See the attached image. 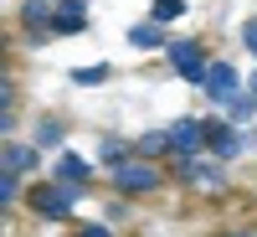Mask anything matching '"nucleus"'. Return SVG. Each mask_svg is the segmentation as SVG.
<instances>
[{
    "mask_svg": "<svg viewBox=\"0 0 257 237\" xmlns=\"http://www.w3.org/2000/svg\"><path fill=\"white\" fill-rule=\"evenodd\" d=\"M0 191H6V201H16V191H21V181H16V170H6V176H0Z\"/></svg>",
    "mask_w": 257,
    "mask_h": 237,
    "instance_id": "nucleus-19",
    "label": "nucleus"
},
{
    "mask_svg": "<svg viewBox=\"0 0 257 237\" xmlns=\"http://www.w3.org/2000/svg\"><path fill=\"white\" fill-rule=\"evenodd\" d=\"M201 88H206V98H211V103H231V98L242 93L237 67H231V62H211V72H206V83H201Z\"/></svg>",
    "mask_w": 257,
    "mask_h": 237,
    "instance_id": "nucleus-5",
    "label": "nucleus"
},
{
    "mask_svg": "<svg viewBox=\"0 0 257 237\" xmlns=\"http://www.w3.org/2000/svg\"><path fill=\"white\" fill-rule=\"evenodd\" d=\"M93 176V165L77 155V149H67V155H57V181H67V186H82Z\"/></svg>",
    "mask_w": 257,
    "mask_h": 237,
    "instance_id": "nucleus-10",
    "label": "nucleus"
},
{
    "mask_svg": "<svg viewBox=\"0 0 257 237\" xmlns=\"http://www.w3.org/2000/svg\"><path fill=\"white\" fill-rule=\"evenodd\" d=\"M247 93H257V72H252V83H247Z\"/></svg>",
    "mask_w": 257,
    "mask_h": 237,
    "instance_id": "nucleus-22",
    "label": "nucleus"
},
{
    "mask_svg": "<svg viewBox=\"0 0 257 237\" xmlns=\"http://www.w3.org/2000/svg\"><path fill=\"white\" fill-rule=\"evenodd\" d=\"M67 77H72V83H82V88H98V83L108 77V67H72Z\"/></svg>",
    "mask_w": 257,
    "mask_h": 237,
    "instance_id": "nucleus-18",
    "label": "nucleus"
},
{
    "mask_svg": "<svg viewBox=\"0 0 257 237\" xmlns=\"http://www.w3.org/2000/svg\"><path fill=\"white\" fill-rule=\"evenodd\" d=\"M21 16H26V26L36 31V41H52V0H26V11H21Z\"/></svg>",
    "mask_w": 257,
    "mask_h": 237,
    "instance_id": "nucleus-8",
    "label": "nucleus"
},
{
    "mask_svg": "<svg viewBox=\"0 0 257 237\" xmlns=\"http://www.w3.org/2000/svg\"><path fill=\"white\" fill-rule=\"evenodd\" d=\"M257 114V93H237V98H231V124H247Z\"/></svg>",
    "mask_w": 257,
    "mask_h": 237,
    "instance_id": "nucleus-15",
    "label": "nucleus"
},
{
    "mask_svg": "<svg viewBox=\"0 0 257 237\" xmlns=\"http://www.w3.org/2000/svg\"><path fill=\"white\" fill-rule=\"evenodd\" d=\"M170 62H175V72L185 77V83H206V72H211V62H206V52H201V41H170Z\"/></svg>",
    "mask_w": 257,
    "mask_h": 237,
    "instance_id": "nucleus-2",
    "label": "nucleus"
},
{
    "mask_svg": "<svg viewBox=\"0 0 257 237\" xmlns=\"http://www.w3.org/2000/svg\"><path fill=\"white\" fill-rule=\"evenodd\" d=\"M206 149H211L216 160H237L242 149H247L242 124H216V119H211V124H206Z\"/></svg>",
    "mask_w": 257,
    "mask_h": 237,
    "instance_id": "nucleus-3",
    "label": "nucleus"
},
{
    "mask_svg": "<svg viewBox=\"0 0 257 237\" xmlns=\"http://www.w3.org/2000/svg\"><path fill=\"white\" fill-rule=\"evenodd\" d=\"M170 144H175V155H201V149H206V124L201 119H175V124H170Z\"/></svg>",
    "mask_w": 257,
    "mask_h": 237,
    "instance_id": "nucleus-6",
    "label": "nucleus"
},
{
    "mask_svg": "<svg viewBox=\"0 0 257 237\" xmlns=\"http://www.w3.org/2000/svg\"><path fill=\"white\" fill-rule=\"evenodd\" d=\"M88 31V0H62L52 16V36H77Z\"/></svg>",
    "mask_w": 257,
    "mask_h": 237,
    "instance_id": "nucleus-7",
    "label": "nucleus"
},
{
    "mask_svg": "<svg viewBox=\"0 0 257 237\" xmlns=\"http://www.w3.org/2000/svg\"><path fill=\"white\" fill-rule=\"evenodd\" d=\"M113 186L128 191V196H139V191H155L160 186V170L149 160H128V165H113Z\"/></svg>",
    "mask_w": 257,
    "mask_h": 237,
    "instance_id": "nucleus-4",
    "label": "nucleus"
},
{
    "mask_svg": "<svg viewBox=\"0 0 257 237\" xmlns=\"http://www.w3.org/2000/svg\"><path fill=\"white\" fill-rule=\"evenodd\" d=\"M36 160H41L36 144H11L6 149V170H16V176H21V170H36Z\"/></svg>",
    "mask_w": 257,
    "mask_h": 237,
    "instance_id": "nucleus-11",
    "label": "nucleus"
},
{
    "mask_svg": "<svg viewBox=\"0 0 257 237\" xmlns=\"http://www.w3.org/2000/svg\"><path fill=\"white\" fill-rule=\"evenodd\" d=\"M77 237H108V227H77Z\"/></svg>",
    "mask_w": 257,
    "mask_h": 237,
    "instance_id": "nucleus-20",
    "label": "nucleus"
},
{
    "mask_svg": "<svg viewBox=\"0 0 257 237\" xmlns=\"http://www.w3.org/2000/svg\"><path fill=\"white\" fill-rule=\"evenodd\" d=\"M180 16H185V0H155V11H149V21H160V26L180 21Z\"/></svg>",
    "mask_w": 257,
    "mask_h": 237,
    "instance_id": "nucleus-14",
    "label": "nucleus"
},
{
    "mask_svg": "<svg viewBox=\"0 0 257 237\" xmlns=\"http://www.w3.org/2000/svg\"><path fill=\"white\" fill-rule=\"evenodd\" d=\"M98 155H103V160H108V165H128V144L108 134V139H103V149H98Z\"/></svg>",
    "mask_w": 257,
    "mask_h": 237,
    "instance_id": "nucleus-17",
    "label": "nucleus"
},
{
    "mask_svg": "<svg viewBox=\"0 0 257 237\" xmlns=\"http://www.w3.org/2000/svg\"><path fill=\"white\" fill-rule=\"evenodd\" d=\"M170 149H175L170 144V129H149V134L139 139V155H170Z\"/></svg>",
    "mask_w": 257,
    "mask_h": 237,
    "instance_id": "nucleus-13",
    "label": "nucleus"
},
{
    "mask_svg": "<svg viewBox=\"0 0 257 237\" xmlns=\"http://www.w3.org/2000/svg\"><path fill=\"white\" fill-rule=\"evenodd\" d=\"M242 36H247V47H252V52H257V21H252V26H247V31H242Z\"/></svg>",
    "mask_w": 257,
    "mask_h": 237,
    "instance_id": "nucleus-21",
    "label": "nucleus"
},
{
    "mask_svg": "<svg viewBox=\"0 0 257 237\" xmlns=\"http://www.w3.org/2000/svg\"><path fill=\"white\" fill-rule=\"evenodd\" d=\"M72 201H77V191L67 181H57V186H31L26 191V206L36 211V217H47V222H67L72 217Z\"/></svg>",
    "mask_w": 257,
    "mask_h": 237,
    "instance_id": "nucleus-1",
    "label": "nucleus"
},
{
    "mask_svg": "<svg viewBox=\"0 0 257 237\" xmlns=\"http://www.w3.org/2000/svg\"><path fill=\"white\" fill-rule=\"evenodd\" d=\"M180 176H185L190 186H211V191H221V170H216V165H206L201 155H190V160L180 165Z\"/></svg>",
    "mask_w": 257,
    "mask_h": 237,
    "instance_id": "nucleus-9",
    "label": "nucleus"
},
{
    "mask_svg": "<svg viewBox=\"0 0 257 237\" xmlns=\"http://www.w3.org/2000/svg\"><path fill=\"white\" fill-rule=\"evenodd\" d=\"M36 149H52V144H62V124L57 119H47V124H36V139H31Z\"/></svg>",
    "mask_w": 257,
    "mask_h": 237,
    "instance_id": "nucleus-16",
    "label": "nucleus"
},
{
    "mask_svg": "<svg viewBox=\"0 0 257 237\" xmlns=\"http://www.w3.org/2000/svg\"><path fill=\"white\" fill-rule=\"evenodd\" d=\"M128 41H134V47H144V52H155V47H165V31H160V21H144V26L128 31Z\"/></svg>",
    "mask_w": 257,
    "mask_h": 237,
    "instance_id": "nucleus-12",
    "label": "nucleus"
}]
</instances>
